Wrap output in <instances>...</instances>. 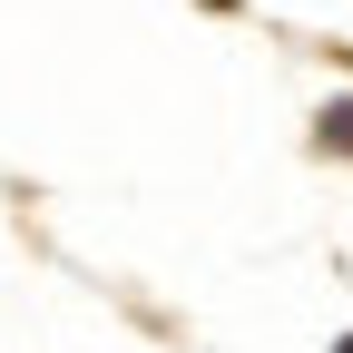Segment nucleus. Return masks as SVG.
<instances>
[{
    "instance_id": "f03ea898",
    "label": "nucleus",
    "mask_w": 353,
    "mask_h": 353,
    "mask_svg": "<svg viewBox=\"0 0 353 353\" xmlns=\"http://www.w3.org/2000/svg\"><path fill=\"white\" fill-rule=\"evenodd\" d=\"M334 353H353V334H343V343H334Z\"/></svg>"
},
{
    "instance_id": "f257e3e1",
    "label": "nucleus",
    "mask_w": 353,
    "mask_h": 353,
    "mask_svg": "<svg viewBox=\"0 0 353 353\" xmlns=\"http://www.w3.org/2000/svg\"><path fill=\"white\" fill-rule=\"evenodd\" d=\"M324 138H334V148H353V108H334V118H324Z\"/></svg>"
}]
</instances>
